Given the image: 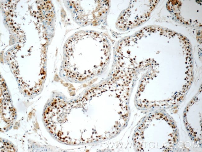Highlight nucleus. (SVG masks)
I'll use <instances>...</instances> for the list:
<instances>
[{
	"instance_id": "f257e3e1",
	"label": "nucleus",
	"mask_w": 202,
	"mask_h": 152,
	"mask_svg": "<svg viewBox=\"0 0 202 152\" xmlns=\"http://www.w3.org/2000/svg\"><path fill=\"white\" fill-rule=\"evenodd\" d=\"M1 152H14L16 150L14 146L9 141L4 140H1Z\"/></svg>"
}]
</instances>
